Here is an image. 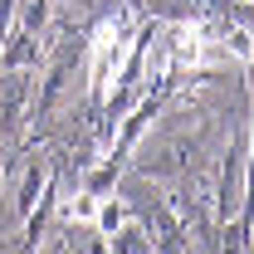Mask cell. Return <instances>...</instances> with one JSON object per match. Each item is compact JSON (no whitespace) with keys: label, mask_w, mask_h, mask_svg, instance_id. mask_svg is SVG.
Instances as JSON below:
<instances>
[{"label":"cell","mask_w":254,"mask_h":254,"mask_svg":"<svg viewBox=\"0 0 254 254\" xmlns=\"http://www.w3.org/2000/svg\"><path fill=\"white\" fill-rule=\"evenodd\" d=\"M123 64H127V30L118 20H108L93 34V98H113V78Z\"/></svg>","instance_id":"6da1fadb"},{"label":"cell","mask_w":254,"mask_h":254,"mask_svg":"<svg viewBox=\"0 0 254 254\" xmlns=\"http://www.w3.org/2000/svg\"><path fill=\"white\" fill-rule=\"evenodd\" d=\"M240 181H245V147H235L225 157V171H220V195H215V210L220 220H230L240 210Z\"/></svg>","instance_id":"7a4b0ae2"},{"label":"cell","mask_w":254,"mask_h":254,"mask_svg":"<svg viewBox=\"0 0 254 254\" xmlns=\"http://www.w3.org/2000/svg\"><path fill=\"white\" fill-rule=\"evenodd\" d=\"M220 44H225V54H230V59L254 64V34H250V30H225Z\"/></svg>","instance_id":"3957f363"},{"label":"cell","mask_w":254,"mask_h":254,"mask_svg":"<svg viewBox=\"0 0 254 254\" xmlns=\"http://www.w3.org/2000/svg\"><path fill=\"white\" fill-rule=\"evenodd\" d=\"M98 230H103V235H118V230H123L127 225V205L123 200H98Z\"/></svg>","instance_id":"277c9868"},{"label":"cell","mask_w":254,"mask_h":254,"mask_svg":"<svg viewBox=\"0 0 254 254\" xmlns=\"http://www.w3.org/2000/svg\"><path fill=\"white\" fill-rule=\"evenodd\" d=\"M98 215V195H88V190H83V195H68V205H64V220H93Z\"/></svg>","instance_id":"5b68a950"},{"label":"cell","mask_w":254,"mask_h":254,"mask_svg":"<svg viewBox=\"0 0 254 254\" xmlns=\"http://www.w3.org/2000/svg\"><path fill=\"white\" fill-rule=\"evenodd\" d=\"M113 250H152V240H147L137 225H123V230L113 235Z\"/></svg>","instance_id":"8992f818"},{"label":"cell","mask_w":254,"mask_h":254,"mask_svg":"<svg viewBox=\"0 0 254 254\" xmlns=\"http://www.w3.org/2000/svg\"><path fill=\"white\" fill-rule=\"evenodd\" d=\"M39 186H44V166H30V171H25V186H20V210H30V205H34Z\"/></svg>","instance_id":"52a82bcc"},{"label":"cell","mask_w":254,"mask_h":254,"mask_svg":"<svg viewBox=\"0 0 254 254\" xmlns=\"http://www.w3.org/2000/svg\"><path fill=\"white\" fill-rule=\"evenodd\" d=\"M49 20V0H25V30H39Z\"/></svg>","instance_id":"ba28073f"}]
</instances>
